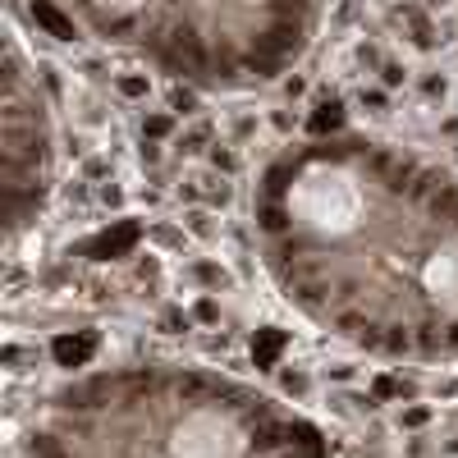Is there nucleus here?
Wrapping results in <instances>:
<instances>
[{
  "instance_id": "f257e3e1",
  "label": "nucleus",
  "mask_w": 458,
  "mask_h": 458,
  "mask_svg": "<svg viewBox=\"0 0 458 458\" xmlns=\"http://www.w3.org/2000/svg\"><path fill=\"white\" fill-rule=\"evenodd\" d=\"M97 37L188 78H271L307 46L317 0H65Z\"/></svg>"
},
{
  "instance_id": "f03ea898",
  "label": "nucleus",
  "mask_w": 458,
  "mask_h": 458,
  "mask_svg": "<svg viewBox=\"0 0 458 458\" xmlns=\"http://www.w3.org/2000/svg\"><path fill=\"white\" fill-rule=\"evenodd\" d=\"M367 165L394 197H408V184H413V175H417L413 161H404V156H394V152H371L367 147Z\"/></svg>"
},
{
  "instance_id": "7ed1b4c3",
  "label": "nucleus",
  "mask_w": 458,
  "mask_h": 458,
  "mask_svg": "<svg viewBox=\"0 0 458 458\" xmlns=\"http://www.w3.org/2000/svg\"><path fill=\"white\" fill-rule=\"evenodd\" d=\"M92 349H97V335H78V339H55V358L65 362V367H83V362L92 358Z\"/></svg>"
},
{
  "instance_id": "20e7f679",
  "label": "nucleus",
  "mask_w": 458,
  "mask_h": 458,
  "mask_svg": "<svg viewBox=\"0 0 458 458\" xmlns=\"http://www.w3.org/2000/svg\"><path fill=\"white\" fill-rule=\"evenodd\" d=\"M426 211H431L436 220H454V225H458V184H449V179H445V184L431 193Z\"/></svg>"
},
{
  "instance_id": "39448f33",
  "label": "nucleus",
  "mask_w": 458,
  "mask_h": 458,
  "mask_svg": "<svg viewBox=\"0 0 458 458\" xmlns=\"http://www.w3.org/2000/svg\"><path fill=\"white\" fill-rule=\"evenodd\" d=\"M133 243H138V225H133V220H124L120 229H110L106 239L97 243V252H101V257H120V252H129Z\"/></svg>"
},
{
  "instance_id": "423d86ee",
  "label": "nucleus",
  "mask_w": 458,
  "mask_h": 458,
  "mask_svg": "<svg viewBox=\"0 0 458 458\" xmlns=\"http://www.w3.org/2000/svg\"><path fill=\"white\" fill-rule=\"evenodd\" d=\"M280 349H284V335H280V330H257V344H252V362H257V367H275Z\"/></svg>"
},
{
  "instance_id": "0eeeda50",
  "label": "nucleus",
  "mask_w": 458,
  "mask_h": 458,
  "mask_svg": "<svg viewBox=\"0 0 458 458\" xmlns=\"http://www.w3.org/2000/svg\"><path fill=\"white\" fill-rule=\"evenodd\" d=\"M445 184V175H440V170H417L413 175V184H408V202H431V193H436V188Z\"/></svg>"
},
{
  "instance_id": "6e6552de",
  "label": "nucleus",
  "mask_w": 458,
  "mask_h": 458,
  "mask_svg": "<svg viewBox=\"0 0 458 458\" xmlns=\"http://www.w3.org/2000/svg\"><path fill=\"white\" fill-rule=\"evenodd\" d=\"M262 225L271 229V234H280V229L289 225V207H284V197H266V207H262Z\"/></svg>"
},
{
  "instance_id": "1a4fd4ad",
  "label": "nucleus",
  "mask_w": 458,
  "mask_h": 458,
  "mask_svg": "<svg viewBox=\"0 0 458 458\" xmlns=\"http://www.w3.org/2000/svg\"><path fill=\"white\" fill-rule=\"evenodd\" d=\"M294 184V165H271L266 170V197H284Z\"/></svg>"
},
{
  "instance_id": "9d476101",
  "label": "nucleus",
  "mask_w": 458,
  "mask_h": 458,
  "mask_svg": "<svg viewBox=\"0 0 458 458\" xmlns=\"http://www.w3.org/2000/svg\"><path fill=\"white\" fill-rule=\"evenodd\" d=\"M179 394H184V399H207V394H211V381L188 376V381H179Z\"/></svg>"
},
{
  "instance_id": "9b49d317",
  "label": "nucleus",
  "mask_w": 458,
  "mask_h": 458,
  "mask_svg": "<svg viewBox=\"0 0 458 458\" xmlns=\"http://www.w3.org/2000/svg\"><path fill=\"white\" fill-rule=\"evenodd\" d=\"M413 344H417V339L408 335V326H390V335H385V349H394V353H399V349H413Z\"/></svg>"
},
{
  "instance_id": "f8f14e48",
  "label": "nucleus",
  "mask_w": 458,
  "mask_h": 458,
  "mask_svg": "<svg viewBox=\"0 0 458 458\" xmlns=\"http://www.w3.org/2000/svg\"><path fill=\"white\" fill-rule=\"evenodd\" d=\"M129 390H133V394H152V390H156V376H152V371H138V376L129 381Z\"/></svg>"
},
{
  "instance_id": "ddd939ff",
  "label": "nucleus",
  "mask_w": 458,
  "mask_h": 458,
  "mask_svg": "<svg viewBox=\"0 0 458 458\" xmlns=\"http://www.w3.org/2000/svg\"><path fill=\"white\" fill-rule=\"evenodd\" d=\"M353 294H358V280H344V284H335V289H330V303H349Z\"/></svg>"
},
{
  "instance_id": "4468645a",
  "label": "nucleus",
  "mask_w": 458,
  "mask_h": 458,
  "mask_svg": "<svg viewBox=\"0 0 458 458\" xmlns=\"http://www.w3.org/2000/svg\"><path fill=\"white\" fill-rule=\"evenodd\" d=\"M362 326H367V321L353 317V312H344V317H339V330H344V335H362Z\"/></svg>"
},
{
  "instance_id": "2eb2a0df",
  "label": "nucleus",
  "mask_w": 458,
  "mask_h": 458,
  "mask_svg": "<svg viewBox=\"0 0 458 458\" xmlns=\"http://www.w3.org/2000/svg\"><path fill=\"white\" fill-rule=\"evenodd\" d=\"M376 394H381V399H390V394H404V385H394L390 376H381V381H376Z\"/></svg>"
},
{
  "instance_id": "dca6fc26",
  "label": "nucleus",
  "mask_w": 458,
  "mask_h": 458,
  "mask_svg": "<svg viewBox=\"0 0 458 458\" xmlns=\"http://www.w3.org/2000/svg\"><path fill=\"white\" fill-rule=\"evenodd\" d=\"M404 422H408V426H422V422H426V408H413V413H408Z\"/></svg>"
},
{
  "instance_id": "f3484780",
  "label": "nucleus",
  "mask_w": 458,
  "mask_h": 458,
  "mask_svg": "<svg viewBox=\"0 0 458 458\" xmlns=\"http://www.w3.org/2000/svg\"><path fill=\"white\" fill-rule=\"evenodd\" d=\"M445 344H454V349H458V326H445Z\"/></svg>"
},
{
  "instance_id": "a211bd4d",
  "label": "nucleus",
  "mask_w": 458,
  "mask_h": 458,
  "mask_svg": "<svg viewBox=\"0 0 458 458\" xmlns=\"http://www.w3.org/2000/svg\"><path fill=\"white\" fill-rule=\"evenodd\" d=\"M33 458H65L60 449H46V454H33Z\"/></svg>"
}]
</instances>
